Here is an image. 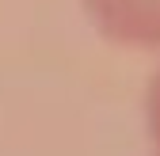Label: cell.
<instances>
[{"label":"cell","mask_w":160,"mask_h":156,"mask_svg":"<svg viewBox=\"0 0 160 156\" xmlns=\"http://www.w3.org/2000/svg\"><path fill=\"white\" fill-rule=\"evenodd\" d=\"M145 126H149V137L160 149V69L152 72V80L145 88Z\"/></svg>","instance_id":"cell-2"},{"label":"cell","mask_w":160,"mask_h":156,"mask_svg":"<svg viewBox=\"0 0 160 156\" xmlns=\"http://www.w3.org/2000/svg\"><path fill=\"white\" fill-rule=\"evenodd\" d=\"M84 12L107 42L160 50V0H84Z\"/></svg>","instance_id":"cell-1"},{"label":"cell","mask_w":160,"mask_h":156,"mask_svg":"<svg viewBox=\"0 0 160 156\" xmlns=\"http://www.w3.org/2000/svg\"><path fill=\"white\" fill-rule=\"evenodd\" d=\"M156 156H160V149H156Z\"/></svg>","instance_id":"cell-3"}]
</instances>
